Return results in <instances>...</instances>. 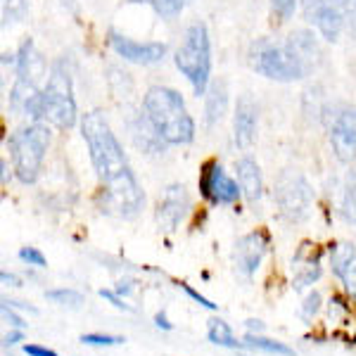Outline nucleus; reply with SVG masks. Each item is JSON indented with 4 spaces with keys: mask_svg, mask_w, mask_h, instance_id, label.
<instances>
[{
    "mask_svg": "<svg viewBox=\"0 0 356 356\" xmlns=\"http://www.w3.org/2000/svg\"><path fill=\"white\" fill-rule=\"evenodd\" d=\"M143 107H145V119L164 143L186 145L195 138V122L186 110L183 97L174 88H166V86L147 88Z\"/></svg>",
    "mask_w": 356,
    "mask_h": 356,
    "instance_id": "1",
    "label": "nucleus"
},
{
    "mask_svg": "<svg viewBox=\"0 0 356 356\" xmlns=\"http://www.w3.org/2000/svg\"><path fill=\"white\" fill-rule=\"evenodd\" d=\"M81 136L88 145L90 162L95 166V174L100 178V183H112L114 178L124 176L126 171H131L122 143L117 140L112 126L107 124V119L100 112H88L81 119Z\"/></svg>",
    "mask_w": 356,
    "mask_h": 356,
    "instance_id": "2",
    "label": "nucleus"
},
{
    "mask_svg": "<svg viewBox=\"0 0 356 356\" xmlns=\"http://www.w3.org/2000/svg\"><path fill=\"white\" fill-rule=\"evenodd\" d=\"M174 62L178 72L191 81L195 95H204L211 76V43L204 24L188 26L186 36L178 45Z\"/></svg>",
    "mask_w": 356,
    "mask_h": 356,
    "instance_id": "3",
    "label": "nucleus"
},
{
    "mask_svg": "<svg viewBox=\"0 0 356 356\" xmlns=\"http://www.w3.org/2000/svg\"><path fill=\"white\" fill-rule=\"evenodd\" d=\"M10 154H13V169L15 176L22 183H36L38 174H41L43 157L50 147V131L48 126L41 122H33L19 129L10 138Z\"/></svg>",
    "mask_w": 356,
    "mask_h": 356,
    "instance_id": "4",
    "label": "nucleus"
},
{
    "mask_svg": "<svg viewBox=\"0 0 356 356\" xmlns=\"http://www.w3.org/2000/svg\"><path fill=\"white\" fill-rule=\"evenodd\" d=\"M76 100H74L72 90V79H69L67 69L55 62L50 67L48 86L43 88L41 95V107H38V122H48L57 126V129L67 131L76 124Z\"/></svg>",
    "mask_w": 356,
    "mask_h": 356,
    "instance_id": "5",
    "label": "nucleus"
},
{
    "mask_svg": "<svg viewBox=\"0 0 356 356\" xmlns=\"http://www.w3.org/2000/svg\"><path fill=\"white\" fill-rule=\"evenodd\" d=\"M250 57L252 67L271 81H297V79H304L309 74V67L304 65L302 57L288 43L278 45L271 43L268 38H259L252 45Z\"/></svg>",
    "mask_w": 356,
    "mask_h": 356,
    "instance_id": "6",
    "label": "nucleus"
},
{
    "mask_svg": "<svg viewBox=\"0 0 356 356\" xmlns=\"http://www.w3.org/2000/svg\"><path fill=\"white\" fill-rule=\"evenodd\" d=\"M273 200L278 207L280 216L288 223H302L309 219L314 204V188L304 178L302 171L285 169L275 178Z\"/></svg>",
    "mask_w": 356,
    "mask_h": 356,
    "instance_id": "7",
    "label": "nucleus"
},
{
    "mask_svg": "<svg viewBox=\"0 0 356 356\" xmlns=\"http://www.w3.org/2000/svg\"><path fill=\"white\" fill-rule=\"evenodd\" d=\"M143 202H145V197H143V191L138 186L134 171H126L124 176L102 186L100 207L105 214L122 216V219H136L143 209Z\"/></svg>",
    "mask_w": 356,
    "mask_h": 356,
    "instance_id": "8",
    "label": "nucleus"
},
{
    "mask_svg": "<svg viewBox=\"0 0 356 356\" xmlns=\"http://www.w3.org/2000/svg\"><path fill=\"white\" fill-rule=\"evenodd\" d=\"M304 17L318 29L321 36L335 41L344 26L347 0H302Z\"/></svg>",
    "mask_w": 356,
    "mask_h": 356,
    "instance_id": "9",
    "label": "nucleus"
},
{
    "mask_svg": "<svg viewBox=\"0 0 356 356\" xmlns=\"http://www.w3.org/2000/svg\"><path fill=\"white\" fill-rule=\"evenodd\" d=\"M200 193L211 204H233L243 195L238 181L223 171L219 162H207L200 171Z\"/></svg>",
    "mask_w": 356,
    "mask_h": 356,
    "instance_id": "10",
    "label": "nucleus"
},
{
    "mask_svg": "<svg viewBox=\"0 0 356 356\" xmlns=\"http://www.w3.org/2000/svg\"><path fill=\"white\" fill-rule=\"evenodd\" d=\"M188 211H191V195H188L186 186L181 183H171L166 186L157 200V223L166 233H174L183 221H186Z\"/></svg>",
    "mask_w": 356,
    "mask_h": 356,
    "instance_id": "11",
    "label": "nucleus"
},
{
    "mask_svg": "<svg viewBox=\"0 0 356 356\" xmlns=\"http://www.w3.org/2000/svg\"><path fill=\"white\" fill-rule=\"evenodd\" d=\"M268 247H271V240L264 231H254L247 233L235 243V252H233V264H235V273L240 278L250 280L252 275L259 271L264 257H266Z\"/></svg>",
    "mask_w": 356,
    "mask_h": 356,
    "instance_id": "12",
    "label": "nucleus"
},
{
    "mask_svg": "<svg viewBox=\"0 0 356 356\" xmlns=\"http://www.w3.org/2000/svg\"><path fill=\"white\" fill-rule=\"evenodd\" d=\"M110 45L119 57H124V60H129V62H136V65H157L166 55L164 43H154V41L140 43L129 36H122V33H117V31L110 33Z\"/></svg>",
    "mask_w": 356,
    "mask_h": 356,
    "instance_id": "13",
    "label": "nucleus"
},
{
    "mask_svg": "<svg viewBox=\"0 0 356 356\" xmlns=\"http://www.w3.org/2000/svg\"><path fill=\"white\" fill-rule=\"evenodd\" d=\"M257 124H259V107L250 95H243L235 105L233 136L240 150H250L257 140Z\"/></svg>",
    "mask_w": 356,
    "mask_h": 356,
    "instance_id": "14",
    "label": "nucleus"
},
{
    "mask_svg": "<svg viewBox=\"0 0 356 356\" xmlns=\"http://www.w3.org/2000/svg\"><path fill=\"white\" fill-rule=\"evenodd\" d=\"M330 145L340 162H352L356 157V110L337 114L330 129Z\"/></svg>",
    "mask_w": 356,
    "mask_h": 356,
    "instance_id": "15",
    "label": "nucleus"
},
{
    "mask_svg": "<svg viewBox=\"0 0 356 356\" xmlns=\"http://www.w3.org/2000/svg\"><path fill=\"white\" fill-rule=\"evenodd\" d=\"M330 268L342 283L344 292L356 300V247L352 243L330 245Z\"/></svg>",
    "mask_w": 356,
    "mask_h": 356,
    "instance_id": "16",
    "label": "nucleus"
},
{
    "mask_svg": "<svg viewBox=\"0 0 356 356\" xmlns=\"http://www.w3.org/2000/svg\"><path fill=\"white\" fill-rule=\"evenodd\" d=\"M17 65V81H24L29 86H36L41 88L43 76L48 74V67H45V60L41 57V53L36 50V45L29 38V41L22 43L19 53L15 57Z\"/></svg>",
    "mask_w": 356,
    "mask_h": 356,
    "instance_id": "17",
    "label": "nucleus"
},
{
    "mask_svg": "<svg viewBox=\"0 0 356 356\" xmlns=\"http://www.w3.org/2000/svg\"><path fill=\"white\" fill-rule=\"evenodd\" d=\"M292 268H295V280H292V288L304 290L309 285H314L321 278L323 268H321V252L316 250V245L304 243L300 252L292 259Z\"/></svg>",
    "mask_w": 356,
    "mask_h": 356,
    "instance_id": "18",
    "label": "nucleus"
},
{
    "mask_svg": "<svg viewBox=\"0 0 356 356\" xmlns=\"http://www.w3.org/2000/svg\"><path fill=\"white\" fill-rule=\"evenodd\" d=\"M235 171H238V186L243 191V197L250 204H259L264 197V181L261 169L252 157H240L235 162Z\"/></svg>",
    "mask_w": 356,
    "mask_h": 356,
    "instance_id": "19",
    "label": "nucleus"
},
{
    "mask_svg": "<svg viewBox=\"0 0 356 356\" xmlns=\"http://www.w3.org/2000/svg\"><path fill=\"white\" fill-rule=\"evenodd\" d=\"M226 107H228V90H226V83L223 81H216L214 86L209 88L207 93V105H204V122L207 126H214L216 122H221V117L226 114Z\"/></svg>",
    "mask_w": 356,
    "mask_h": 356,
    "instance_id": "20",
    "label": "nucleus"
},
{
    "mask_svg": "<svg viewBox=\"0 0 356 356\" xmlns=\"http://www.w3.org/2000/svg\"><path fill=\"white\" fill-rule=\"evenodd\" d=\"M243 344H245V349H252V352H261V354H271V356H297L295 349L288 347L285 342L268 340V337L252 335V332H247L243 337Z\"/></svg>",
    "mask_w": 356,
    "mask_h": 356,
    "instance_id": "21",
    "label": "nucleus"
},
{
    "mask_svg": "<svg viewBox=\"0 0 356 356\" xmlns=\"http://www.w3.org/2000/svg\"><path fill=\"white\" fill-rule=\"evenodd\" d=\"M207 340L216 347H228V349H245V344L240 340H235L231 325L221 318H211L209 325H207Z\"/></svg>",
    "mask_w": 356,
    "mask_h": 356,
    "instance_id": "22",
    "label": "nucleus"
},
{
    "mask_svg": "<svg viewBox=\"0 0 356 356\" xmlns=\"http://www.w3.org/2000/svg\"><path fill=\"white\" fill-rule=\"evenodd\" d=\"M288 45H290L292 50H295L297 55L302 57V62L309 69L314 67V60H316V55H318V48H316V41H314L312 33H309V31H295L290 36Z\"/></svg>",
    "mask_w": 356,
    "mask_h": 356,
    "instance_id": "23",
    "label": "nucleus"
},
{
    "mask_svg": "<svg viewBox=\"0 0 356 356\" xmlns=\"http://www.w3.org/2000/svg\"><path fill=\"white\" fill-rule=\"evenodd\" d=\"M340 211H342L344 221H347V223H354V226H356V169L349 171L347 188H344V195H342Z\"/></svg>",
    "mask_w": 356,
    "mask_h": 356,
    "instance_id": "24",
    "label": "nucleus"
},
{
    "mask_svg": "<svg viewBox=\"0 0 356 356\" xmlns=\"http://www.w3.org/2000/svg\"><path fill=\"white\" fill-rule=\"evenodd\" d=\"M50 302L60 304V307H72V309H79L83 304V295L79 290H72V288H57V290H48L45 292Z\"/></svg>",
    "mask_w": 356,
    "mask_h": 356,
    "instance_id": "25",
    "label": "nucleus"
},
{
    "mask_svg": "<svg viewBox=\"0 0 356 356\" xmlns=\"http://www.w3.org/2000/svg\"><path fill=\"white\" fill-rule=\"evenodd\" d=\"M126 3H138V5H150L157 15L162 17H176L181 13L183 3L181 0H126Z\"/></svg>",
    "mask_w": 356,
    "mask_h": 356,
    "instance_id": "26",
    "label": "nucleus"
},
{
    "mask_svg": "<svg viewBox=\"0 0 356 356\" xmlns=\"http://www.w3.org/2000/svg\"><path fill=\"white\" fill-rule=\"evenodd\" d=\"M29 0H3V24L22 22L26 17Z\"/></svg>",
    "mask_w": 356,
    "mask_h": 356,
    "instance_id": "27",
    "label": "nucleus"
},
{
    "mask_svg": "<svg viewBox=\"0 0 356 356\" xmlns=\"http://www.w3.org/2000/svg\"><path fill=\"white\" fill-rule=\"evenodd\" d=\"M79 342L90 344V347H117V344H124L126 340L119 335H97V332H88V335H81Z\"/></svg>",
    "mask_w": 356,
    "mask_h": 356,
    "instance_id": "28",
    "label": "nucleus"
},
{
    "mask_svg": "<svg viewBox=\"0 0 356 356\" xmlns=\"http://www.w3.org/2000/svg\"><path fill=\"white\" fill-rule=\"evenodd\" d=\"M19 259L26 264V266H36V268H45V257L41 254V250L36 247H22L19 250Z\"/></svg>",
    "mask_w": 356,
    "mask_h": 356,
    "instance_id": "29",
    "label": "nucleus"
},
{
    "mask_svg": "<svg viewBox=\"0 0 356 356\" xmlns=\"http://www.w3.org/2000/svg\"><path fill=\"white\" fill-rule=\"evenodd\" d=\"M321 295L318 292H309L307 295V300H304V304H302V318L304 321H312L316 314L321 312Z\"/></svg>",
    "mask_w": 356,
    "mask_h": 356,
    "instance_id": "30",
    "label": "nucleus"
},
{
    "mask_svg": "<svg viewBox=\"0 0 356 356\" xmlns=\"http://www.w3.org/2000/svg\"><path fill=\"white\" fill-rule=\"evenodd\" d=\"M271 8L280 19H290V17L295 15L297 0H271Z\"/></svg>",
    "mask_w": 356,
    "mask_h": 356,
    "instance_id": "31",
    "label": "nucleus"
},
{
    "mask_svg": "<svg viewBox=\"0 0 356 356\" xmlns=\"http://www.w3.org/2000/svg\"><path fill=\"white\" fill-rule=\"evenodd\" d=\"M3 318L8 321V323L13 325V328H17V330H24L26 328L24 318H22V316H17L15 314V307H10V304L5 302V300H3Z\"/></svg>",
    "mask_w": 356,
    "mask_h": 356,
    "instance_id": "32",
    "label": "nucleus"
},
{
    "mask_svg": "<svg viewBox=\"0 0 356 356\" xmlns=\"http://www.w3.org/2000/svg\"><path fill=\"white\" fill-rule=\"evenodd\" d=\"M100 297H102V300L110 302L114 309H119V312H129V314L134 312V307H131V304H124V300L117 295V292H112V290H100Z\"/></svg>",
    "mask_w": 356,
    "mask_h": 356,
    "instance_id": "33",
    "label": "nucleus"
},
{
    "mask_svg": "<svg viewBox=\"0 0 356 356\" xmlns=\"http://www.w3.org/2000/svg\"><path fill=\"white\" fill-rule=\"evenodd\" d=\"M181 290H183V292H186V295H191V297H193V300H195V302H197V304H200V307L209 309V312H216V304H214V302H209V300H207V297H202V295H200V292H197V290H193V288H191V285L181 283Z\"/></svg>",
    "mask_w": 356,
    "mask_h": 356,
    "instance_id": "34",
    "label": "nucleus"
},
{
    "mask_svg": "<svg viewBox=\"0 0 356 356\" xmlns=\"http://www.w3.org/2000/svg\"><path fill=\"white\" fill-rule=\"evenodd\" d=\"M330 318H335V316H344V314H347L349 312V307H347V304H344V300H342V297H330Z\"/></svg>",
    "mask_w": 356,
    "mask_h": 356,
    "instance_id": "35",
    "label": "nucleus"
},
{
    "mask_svg": "<svg viewBox=\"0 0 356 356\" xmlns=\"http://www.w3.org/2000/svg\"><path fill=\"white\" fill-rule=\"evenodd\" d=\"M24 354L26 356H60L57 352L48 347H41V344H24Z\"/></svg>",
    "mask_w": 356,
    "mask_h": 356,
    "instance_id": "36",
    "label": "nucleus"
},
{
    "mask_svg": "<svg viewBox=\"0 0 356 356\" xmlns=\"http://www.w3.org/2000/svg\"><path fill=\"white\" fill-rule=\"evenodd\" d=\"M22 340H24V330H17V328H15V332H10V335H5L3 344H5V347H15V344H19Z\"/></svg>",
    "mask_w": 356,
    "mask_h": 356,
    "instance_id": "37",
    "label": "nucleus"
},
{
    "mask_svg": "<svg viewBox=\"0 0 356 356\" xmlns=\"http://www.w3.org/2000/svg\"><path fill=\"white\" fill-rule=\"evenodd\" d=\"M131 290H134V280H119L117 288H114V292H117L119 297H122V295H131Z\"/></svg>",
    "mask_w": 356,
    "mask_h": 356,
    "instance_id": "38",
    "label": "nucleus"
},
{
    "mask_svg": "<svg viewBox=\"0 0 356 356\" xmlns=\"http://www.w3.org/2000/svg\"><path fill=\"white\" fill-rule=\"evenodd\" d=\"M264 323L261 321H254V318H250L247 321V332H252V335H264Z\"/></svg>",
    "mask_w": 356,
    "mask_h": 356,
    "instance_id": "39",
    "label": "nucleus"
},
{
    "mask_svg": "<svg viewBox=\"0 0 356 356\" xmlns=\"http://www.w3.org/2000/svg\"><path fill=\"white\" fill-rule=\"evenodd\" d=\"M154 325H157V328H162V330H174V325L169 323V318H166L164 312H159L157 316H154Z\"/></svg>",
    "mask_w": 356,
    "mask_h": 356,
    "instance_id": "40",
    "label": "nucleus"
},
{
    "mask_svg": "<svg viewBox=\"0 0 356 356\" xmlns=\"http://www.w3.org/2000/svg\"><path fill=\"white\" fill-rule=\"evenodd\" d=\"M0 280H3V285H10V288H19V278L17 275H13V273H8V271H3L0 273Z\"/></svg>",
    "mask_w": 356,
    "mask_h": 356,
    "instance_id": "41",
    "label": "nucleus"
},
{
    "mask_svg": "<svg viewBox=\"0 0 356 356\" xmlns=\"http://www.w3.org/2000/svg\"><path fill=\"white\" fill-rule=\"evenodd\" d=\"M10 304V307H15V309H24V312H31V314H36V309L33 307H29V304H24V302H15V300H5Z\"/></svg>",
    "mask_w": 356,
    "mask_h": 356,
    "instance_id": "42",
    "label": "nucleus"
},
{
    "mask_svg": "<svg viewBox=\"0 0 356 356\" xmlns=\"http://www.w3.org/2000/svg\"><path fill=\"white\" fill-rule=\"evenodd\" d=\"M3 183H8V164L3 162Z\"/></svg>",
    "mask_w": 356,
    "mask_h": 356,
    "instance_id": "43",
    "label": "nucleus"
},
{
    "mask_svg": "<svg viewBox=\"0 0 356 356\" xmlns=\"http://www.w3.org/2000/svg\"><path fill=\"white\" fill-rule=\"evenodd\" d=\"M181 3H191V0H181Z\"/></svg>",
    "mask_w": 356,
    "mask_h": 356,
    "instance_id": "44",
    "label": "nucleus"
},
{
    "mask_svg": "<svg viewBox=\"0 0 356 356\" xmlns=\"http://www.w3.org/2000/svg\"><path fill=\"white\" fill-rule=\"evenodd\" d=\"M240 356H243V354H240Z\"/></svg>",
    "mask_w": 356,
    "mask_h": 356,
    "instance_id": "45",
    "label": "nucleus"
}]
</instances>
